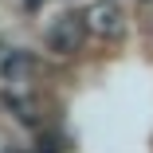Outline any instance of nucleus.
<instances>
[{"instance_id":"4","label":"nucleus","mask_w":153,"mask_h":153,"mask_svg":"<svg viewBox=\"0 0 153 153\" xmlns=\"http://www.w3.org/2000/svg\"><path fill=\"white\" fill-rule=\"evenodd\" d=\"M4 106L24 122V126H36V122H39V102L32 98V94H20V90H8V94H4Z\"/></svg>"},{"instance_id":"5","label":"nucleus","mask_w":153,"mask_h":153,"mask_svg":"<svg viewBox=\"0 0 153 153\" xmlns=\"http://www.w3.org/2000/svg\"><path fill=\"white\" fill-rule=\"evenodd\" d=\"M141 4H145V0H141Z\"/></svg>"},{"instance_id":"1","label":"nucleus","mask_w":153,"mask_h":153,"mask_svg":"<svg viewBox=\"0 0 153 153\" xmlns=\"http://www.w3.org/2000/svg\"><path fill=\"white\" fill-rule=\"evenodd\" d=\"M86 16L82 12H63L51 27H47V51H55V55H75L79 47H82V39H86Z\"/></svg>"},{"instance_id":"3","label":"nucleus","mask_w":153,"mask_h":153,"mask_svg":"<svg viewBox=\"0 0 153 153\" xmlns=\"http://www.w3.org/2000/svg\"><path fill=\"white\" fill-rule=\"evenodd\" d=\"M32 71H36V63H32L27 51H20V47H0V82H4V86L27 82Z\"/></svg>"},{"instance_id":"2","label":"nucleus","mask_w":153,"mask_h":153,"mask_svg":"<svg viewBox=\"0 0 153 153\" xmlns=\"http://www.w3.org/2000/svg\"><path fill=\"white\" fill-rule=\"evenodd\" d=\"M82 16H86L90 36H98V39H118L122 32H126V12H122L114 0H94Z\"/></svg>"}]
</instances>
